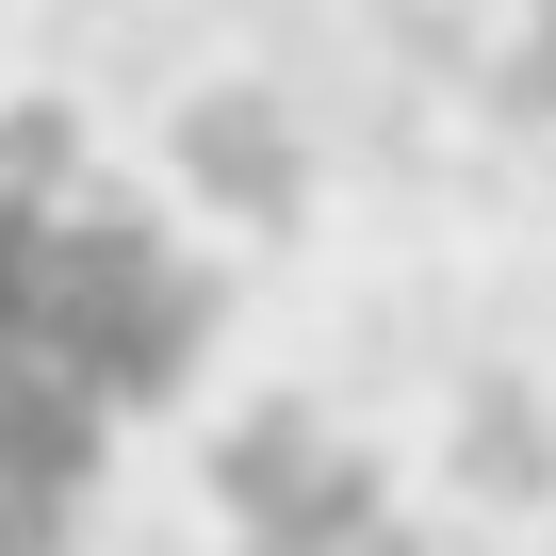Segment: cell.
<instances>
[{
    "label": "cell",
    "mask_w": 556,
    "mask_h": 556,
    "mask_svg": "<svg viewBox=\"0 0 556 556\" xmlns=\"http://www.w3.org/2000/svg\"><path fill=\"white\" fill-rule=\"evenodd\" d=\"M229 278L83 115H0V556H83L115 475L197 409Z\"/></svg>",
    "instance_id": "obj_1"
}]
</instances>
